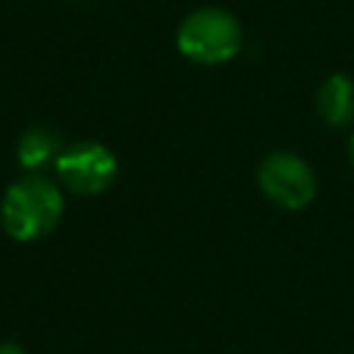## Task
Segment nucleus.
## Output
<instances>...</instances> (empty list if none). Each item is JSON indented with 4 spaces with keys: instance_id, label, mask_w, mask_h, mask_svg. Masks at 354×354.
Listing matches in <instances>:
<instances>
[{
    "instance_id": "20e7f679",
    "label": "nucleus",
    "mask_w": 354,
    "mask_h": 354,
    "mask_svg": "<svg viewBox=\"0 0 354 354\" xmlns=\"http://www.w3.org/2000/svg\"><path fill=\"white\" fill-rule=\"evenodd\" d=\"M53 166L58 185L83 199L105 194L119 177V158L100 141H77L64 147Z\"/></svg>"
},
{
    "instance_id": "f03ea898",
    "label": "nucleus",
    "mask_w": 354,
    "mask_h": 354,
    "mask_svg": "<svg viewBox=\"0 0 354 354\" xmlns=\"http://www.w3.org/2000/svg\"><path fill=\"white\" fill-rule=\"evenodd\" d=\"M180 55L199 66H218L232 61L243 47L241 19L221 6H202L188 11L174 33Z\"/></svg>"
},
{
    "instance_id": "423d86ee",
    "label": "nucleus",
    "mask_w": 354,
    "mask_h": 354,
    "mask_svg": "<svg viewBox=\"0 0 354 354\" xmlns=\"http://www.w3.org/2000/svg\"><path fill=\"white\" fill-rule=\"evenodd\" d=\"M61 149H64V144H61L58 130H53L47 124H33L17 141V163L30 174L47 163H55Z\"/></svg>"
},
{
    "instance_id": "f257e3e1",
    "label": "nucleus",
    "mask_w": 354,
    "mask_h": 354,
    "mask_svg": "<svg viewBox=\"0 0 354 354\" xmlns=\"http://www.w3.org/2000/svg\"><path fill=\"white\" fill-rule=\"evenodd\" d=\"M64 191L55 180L30 171L14 180L0 199V227L17 243L47 238L64 218Z\"/></svg>"
},
{
    "instance_id": "6e6552de",
    "label": "nucleus",
    "mask_w": 354,
    "mask_h": 354,
    "mask_svg": "<svg viewBox=\"0 0 354 354\" xmlns=\"http://www.w3.org/2000/svg\"><path fill=\"white\" fill-rule=\"evenodd\" d=\"M348 163H351V171H354V133L348 136Z\"/></svg>"
},
{
    "instance_id": "0eeeda50",
    "label": "nucleus",
    "mask_w": 354,
    "mask_h": 354,
    "mask_svg": "<svg viewBox=\"0 0 354 354\" xmlns=\"http://www.w3.org/2000/svg\"><path fill=\"white\" fill-rule=\"evenodd\" d=\"M0 354H28V351L17 340H0Z\"/></svg>"
},
{
    "instance_id": "39448f33",
    "label": "nucleus",
    "mask_w": 354,
    "mask_h": 354,
    "mask_svg": "<svg viewBox=\"0 0 354 354\" xmlns=\"http://www.w3.org/2000/svg\"><path fill=\"white\" fill-rule=\"evenodd\" d=\"M315 113L329 127H348L354 122V77L332 72L315 91Z\"/></svg>"
},
{
    "instance_id": "7ed1b4c3",
    "label": "nucleus",
    "mask_w": 354,
    "mask_h": 354,
    "mask_svg": "<svg viewBox=\"0 0 354 354\" xmlns=\"http://www.w3.org/2000/svg\"><path fill=\"white\" fill-rule=\"evenodd\" d=\"M257 188L271 205L293 213L313 205L318 194V180L313 166L299 152L274 149L257 166Z\"/></svg>"
}]
</instances>
